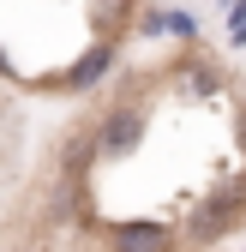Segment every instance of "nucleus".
I'll use <instances>...</instances> for the list:
<instances>
[{"label": "nucleus", "instance_id": "nucleus-1", "mask_svg": "<svg viewBox=\"0 0 246 252\" xmlns=\"http://www.w3.org/2000/svg\"><path fill=\"white\" fill-rule=\"evenodd\" d=\"M138 132H144V114H138V108H120V114L102 126V156H126V150L138 144Z\"/></svg>", "mask_w": 246, "mask_h": 252}, {"label": "nucleus", "instance_id": "nucleus-2", "mask_svg": "<svg viewBox=\"0 0 246 252\" xmlns=\"http://www.w3.org/2000/svg\"><path fill=\"white\" fill-rule=\"evenodd\" d=\"M114 252H168V228H156V222H120L114 228Z\"/></svg>", "mask_w": 246, "mask_h": 252}]
</instances>
